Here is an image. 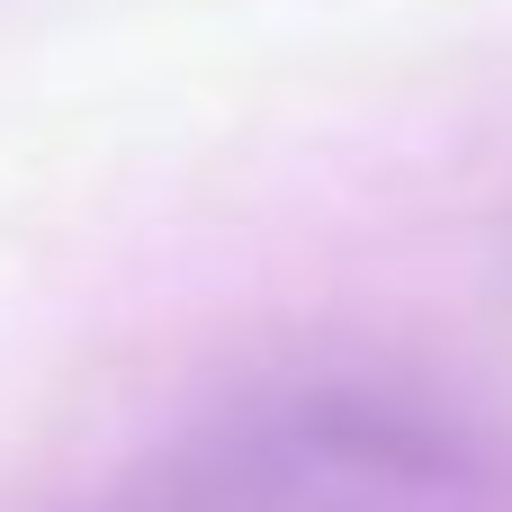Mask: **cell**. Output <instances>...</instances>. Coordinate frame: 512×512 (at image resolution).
Here are the masks:
<instances>
[{
	"label": "cell",
	"mask_w": 512,
	"mask_h": 512,
	"mask_svg": "<svg viewBox=\"0 0 512 512\" xmlns=\"http://www.w3.org/2000/svg\"><path fill=\"white\" fill-rule=\"evenodd\" d=\"M216 512H504V441L405 378H297L243 405L198 468Z\"/></svg>",
	"instance_id": "obj_1"
}]
</instances>
